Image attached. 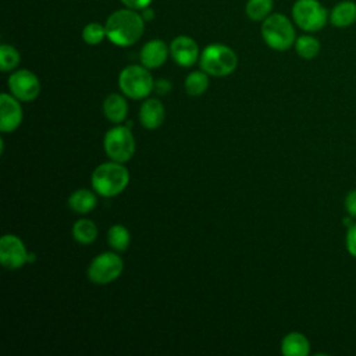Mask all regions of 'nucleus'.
Wrapping results in <instances>:
<instances>
[{
  "label": "nucleus",
  "mask_w": 356,
  "mask_h": 356,
  "mask_svg": "<svg viewBox=\"0 0 356 356\" xmlns=\"http://www.w3.org/2000/svg\"><path fill=\"white\" fill-rule=\"evenodd\" d=\"M107 38L111 43L127 47L136 43L145 31V19L132 8L114 11L106 21Z\"/></svg>",
  "instance_id": "f257e3e1"
},
{
  "label": "nucleus",
  "mask_w": 356,
  "mask_h": 356,
  "mask_svg": "<svg viewBox=\"0 0 356 356\" xmlns=\"http://www.w3.org/2000/svg\"><path fill=\"white\" fill-rule=\"evenodd\" d=\"M129 182V172L118 161H108L97 165L92 172V186L93 189L104 196L113 197L120 195Z\"/></svg>",
  "instance_id": "f03ea898"
},
{
  "label": "nucleus",
  "mask_w": 356,
  "mask_h": 356,
  "mask_svg": "<svg viewBox=\"0 0 356 356\" xmlns=\"http://www.w3.org/2000/svg\"><path fill=\"white\" fill-rule=\"evenodd\" d=\"M236 65L238 57L235 51L221 43L206 46L200 54V67L211 76H227L235 71Z\"/></svg>",
  "instance_id": "7ed1b4c3"
},
{
  "label": "nucleus",
  "mask_w": 356,
  "mask_h": 356,
  "mask_svg": "<svg viewBox=\"0 0 356 356\" xmlns=\"http://www.w3.org/2000/svg\"><path fill=\"white\" fill-rule=\"evenodd\" d=\"M261 36L266 44L274 50H288L296 40L295 28L284 14L268 15L261 25Z\"/></svg>",
  "instance_id": "20e7f679"
},
{
  "label": "nucleus",
  "mask_w": 356,
  "mask_h": 356,
  "mask_svg": "<svg viewBox=\"0 0 356 356\" xmlns=\"http://www.w3.org/2000/svg\"><path fill=\"white\" fill-rule=\"evenodd\" d=\"M145 65H128L118 75L121 92L135 100L145 99L153 90L154 81Z\"/></svg>",
  "instance_id": "39448f33"
},
{
  "label": "nucleus",
  "mask_w": 356,
  "mask_h": 356,
  "mask_svg": "<svg viewBox=\"0 0 356 356\" xmlns=\"http://www.w3.org/2000/svg\"><path fill=\"white\" fill-rule=\"evenodd\" d=\"M104 150L106 154L118 163H125L131 160L135 153V138L129 127L118 125L107 131L104 135Z\"/></svg>",
  "instance_id": "423d86ee"
},
{
  "label": "nucleus",
  "mask_w": 356,
  "mask_h": 356,
  "mask_svg": "<svg viewBox=\"0 0 356 356\" xmlns=\"http://www.w3.org/2000/svg\"><path fill=\"white\" fill-rule=\"evenodd\" d=\"M292 17L296 25L306 32H317L328 21V13L318 0H296Z\"/></svg>",
  "instance_id": "0eeeda50"
},
{
  "label": "nucleus",
  "mask_w": 356,
  "mask_h": 356,
  "mask_svg": "<svg viewBox=\"0 0 356 356\" xmlns=\"http://www.w3.org/2000/svg\"><path fill=\"white\" fill-rule=\"evenodd\" d=\"M124 270L122 259L113 253L104 252L97 254L88 267V278L99 285H106L115 281Z\"/></svg>",
  "instance_id": "6e6552de"
},
{
  "label": "nucleus",
  "mask_w": 356,
  "mask_h": 356,
  "mask_svg": "<svg viewBox=\"0 0 356 356\" xmlns=\"http://www.w3.org/2000/svg\"><path fill=\"white\" fill-rule=\"evenodd\" d=\"M0 261L7 270H18L29 263V253L17 235L7 234L0 238Z\"/></svg>",
  "instance_id": "1a4fd4ad"
},
{
  "label": "nucleus",
  "mask_w": 356,
  "mask_h": 356,
  "mask_svg": "<svg viewBox=\"0 0 356 356\" xmlns=\"http://www.w3.org/2000/svg\"><path fill=\"white\" fill-rule=\"evenodd\" d=\"M11 95L19 102H32L39 96L40 82L29 70H18L13 72L7 81Z\"/></svg>",
  "instance_id": "9d476101"
},
{
  "label": "nucleus",
  "mask_w": 356,
  "mask_h": 356,
  "mask_svg": "<svg viewBox=\"0 0 356 356\" xmlns=\"http://www.w3.org/2000/svg\"><path fill=\"white\" fill-rule=\"evenodd\" d=\"M22 108L19 100L13 95H0V129L1 132H13L22 122Z\"/></svg>",
  "instance_id": "9b49d317"
},
{
  "label": "nucleus",
  "mask_w": 356,
  "mask_h": 356,
  "mask_svg": "<svg viewBox=\"0 0 356 356\" xmlns=\"http://www.w3.org/2000/svg\"><path fill=\"white\" fill-rule=\"evenodd\" d=\"M170 53L174 61L181 67H191L199 58V47L196 42L185 35L172 39L170 44Z\"/></svg>",
  "instance_id": "f8f14e48"
},
{
  "label": "nucleus",
  "mask_w": 356,
  "mask_h": 356,
  "mask_svg": "<svg viewBox=\"0 0 356 356\" xmlns=\"http://www.w3.org/2000/svg\"><path fill=\"white\" fill-rule=\"evenodd\" d=\"M168 56L167 44L160 39L149 40L140 50V63L146 68H159L161 67Z\"/></svg>",
  "instance_id": "ddd939ff"
},
{
  "label": "nucleus",
  "mask_w": 356,
  "mask_h": 356,
  "mask_svg": "<svg viewBox=\"0 0 356 356\" xmlns=\"http://www.w3.org/2000/svg\"><path fill=\"white\" fill-rule=\"evenodd\" d=\"M165 117L164 106L157 99H147L142 103L139 111V121L147 129L159 128Z\"/></svg>",
  "instance_id": "4468645a"
},
{
  "label": "nucleus",
  "mask_w": 356,
  "mask_h": 356,
  "mask_svg": "<svg viewBox=\"0 0 356 356\" xmlns=\"http://www.w3.org/2000/svg\"><path fill=\"white\" fill-rule=\"evenodd\" d=\"M330 22L335 28H346L356 22V3L343 0L334 6L330 13Z\"/></svg>",
  "instance_id": "2eb2a0df"
},
{
  "label": "nucleus",
  "mask_w": 356,
  "mask_h": 356,
  "mask_svg": "<svg viewBox=\"0 0 356 356\" xmlns=\"http://www.w3.org/2000/svg\"><path fill=\"white\" fill-rule=\"evenodd\" d=\"M281 352L285 356H307L310 352V342L303 334L293 331L282 338Z\"/></svg>",
  "instance_id": "dca6fc26"
},
{
  "label": "nucleus",
  "mask_w": 356,
  "mask_h": 356,
  "mask_svg": "<svg viewBox=\"0 0 356 356\" xmlns=\"http://www.w3.org/2000/svg\"><path fill=\"white\" fill-rule=\"evenodd\" d=\"M103 113L106 118L111 122H122L128 114L127 100L117 93L108 95L103 102Z\"/></svg>",
  "instance_id": "f3484780"
},
{
  "label": "nucleus",
  "mask_w": 356,
  "mask_h": 356,
  "mask_svg": "<svg viewBox=\"0 0 356 356\" xmlns=\"http://www.w3.org/2000/svg\"><path fill=\"white\" fill-rule=\"evenodd\" d=\"M96 204H97L96 196L85 188L76 189L68 197V206L74 213L86 214L89 211H92L96 207Z\"/></svg>",
  "instance_id": "a211bd4d"
},
{
  "label": "nucleus",
  "mask_w": 356,
  "mask_h": 356,
  "mask_svg": "<svg viewBox=\"0 0 356 356\" xmlns=\"http://www.w3.org/2000/svg\"><path fill=\"white\" fill-rule=\"evenodd\" d=\"M72 236L82 245H89L97 238V227L92 220H78L72 227Z\"/></svg>",
  "instance_id": "6ab92c4d"
},
{
  "label": "nucleus",
  "mask_w": 356,
  "mask_h": 356,
  "mask_svg": "<svg viewBox=\"0 0 356 356\" xmlns=\"http://www.w3.org/2000/svg\"><path fill=\"white\" fill-rule=\"evenodd\" d=\"M209 74L202 71H193L185 78V90L189 96H200L209 88Z\"/></svg>",
  "instance_id": "aec40b11"
},
{
  "label": "nucleus",
  "mask_w": 356,
  "mask_h": 356,
  "mask_svg": "<svg viewBox=\"0 0 356 356\" xmlns=\"http://www.w3.org/2000/svg\"><path fill=\"white\" fill-rule=\"evenodd\" d=\"M295 50L302 58L312 60L320 53V42L314 36L302 35L295 40Z\"/></svg>",
  "instance_id": "412c9836"
},
{
  "label": "nucleus",
  "mask_w": 356,
  "mask_h": 356,
  "mask_svg": "<svg viewBox=\"0 0 356 356\" xmlns=\"http://www.w3.org/2000/svg\"><path fill=\"white\" fill-rule=\"evenodd\" d=\"M107 242L114 250H125L131 242L129 231L124 225L115 224L107 232Z\"/></svg>",
  "instance_id": "4be33fe9"
},
{
  "label": "nucleus",
  "mask_w": 356,
  "mask_h": 356,
  "mask_svg": "<svg viewBox=\"0 0 356 356\" xmlns=\"http://www.w3.org/2000/svg\"><path fill=\"white\" fill-rule=\"evenodd\" d=\"M273 8V0H248L246 14L252 21H264Z\"/></svg>",
  "instance_id": "5701e85b"
},
{
  "label": "nucleus",
  "mask_w": 356,
  "mask_h": 356,
  "mask_svg": "<svg viewBox=\"0 0 356 356\" xmlns=\"http://www.w3.org/2000/svg\"><path fill=\"white\" fill-rule=\"evenodd\" d=\"M19 64V53L10 44L0 46V70L3 72L13 71Z\"/></svg>",
  "instance_id": "b1692460"
},
{
  "label": "nucleus",
  "mask_w": 356,
  "mask_h": 356,
  "mask_svg": "<svg viewBox=\"0 0 356 356\" xmlns=\"http://www.w3.org/2000/svg\"><path fill=\"white\" fill-rule=\"evenodd\" d=\"M106 36H107L106 26H103L102 24H97V22H90V24L85 25V28L82 31L83 42L88 44H92V46L99 44Z\"/></svg>",
  "instance_id": "393cba45"
},
{
  "label": "nucleus",
  "mask_w": 356,
  "mask_h": 356,
  "mask_svg": "<svg viewBox=\"0 0 356 356\" xmlns=\"http://www.w3.org/2000/svg\"><path fill=\"white\" fill-rule=\"evenodd\" d=\"M345 246L348 253L356 259V222H353L349 228H346Z\"/></svg>",
  "instance_id": "a878e982"
},
{
  "label": "nucleus",
  "mask_w": 356,
  "mask_h": 356,
  "mask_svg": "<svg viewBox=\"0 0 356 356\" xmlns=\"http://www.w3.org/2000/svg\"><path fill=\"white\" fill-rule=\"evenodd\" d=\"M343 206H345L346 213L350 217L356 218V189H352L346 193L345 200H343Z\"/></svg>",
  "instance_id": "bb28decb"
},
{
  "label": "nucleus",
  "mask_w": 356,
  "mask_h": 356,
  "mask_svg": "<svg viewBox=\"0 0 356 356\" xmlns=\"http://www.w3.org/2000/svg\"><path fill=\"white\" fill-rule=\"evenodd\" d=\"M128 8H132V10H143L145 7H147L152 0H121Z\"/></svg>",
  "instance_id": "cd10ccee"
},
{
  "label": "nucleus",
  "mask_w": 356,
  "mask_h": 356,
  "mask_svg": "<svg viewBox=\"0 0 356 356\" xmlns=\"http://www.w3.org/2000/svg\"><path fill=\"white\" fill-rule=\"evenodd\" d=\"M156 88L159 89V92H160V93H165V92H168V90H170L171 85H170L167 81H159V82L156 83Z\"/></svg>",
  "instance_id": "c85d7f7f"
},
{
  "label": "nucleus",
  "mask_w": 356,
  "mask_h": 356,
  "mask_svg": "<svg viewBox=\"0 0 356 356\" xmlns=\"http://www.w3.org/2000/svg\"><path fill=\"white\" fill-rule=\"evenodd\" d=\"M153 15H154V13H153L152 8H149V7H145V8H143L142 17H143L145 21H152V19H153Z\"/></svg>",
  "instance_id": "c756f323"
},
{
  "label": "nucleus",
  "mask_w": 356,
  "mask_h": 356,
  "mask_svg": "<svg viewBox=\"0 0 356 356\" xmlns=\"http://www.w3.org/2000/svg\"><path fill=\"white\" fill-rule=\"evenodd\" d=\"M352 218H353V217H350L349 214H348V217H345V218H343V224H345V227H346V228H349V227L353 224Z\"/></svg>",
  "instance_id": "7c9ffc66"
}]
</instances>
